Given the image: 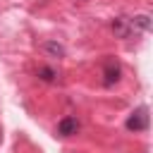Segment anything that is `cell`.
I'll return each mask as SVG.
<instances>
[{"label":"cell","instance_id":"obj_1","mask_svg":"<svg viewBox=\"0 0 153 153\" xmlns=\"http://www.w3.org/2000/svg\"><path fill=\"white\" fill-rule=\"evenodd\" d=\"M127 129L129 131H146L148 129V108L141 105L127 117Z\"/></svg>","mask_w":153,"mask_h":153},{"label":"cell","instance_id":"obj_2","mask_svg":"<svg viewBox=\"0 0 153 153\" xmlns=\"http://www.w3.org/2000/svg\"><path fill=\"white\" fill-rule=\"evenodd\" d=\"M120 76H122L120 62H117L115 57H108V60L103 62V84H105V86H112V84L120 81Z\"/></svg>","mask_w":153,"mask_h":153},{"label":"cell","instance_id":"obj_3","mask_svg":"<svg viewBox=\"0 0 153 153\" xmlns=\"http://www.w3.org/2000/svg\"><path fill=\"white\" fill-rule=\"evenodd\" d=\"M112 31H115L117 38H131V36H134L131 19H129V17H117V19H112Z\"/></svg>","mask_w":153,"mask_h":153},{"label":"cell","instance_id":"obj_4","mask_svg":"<svg viewBox=\"0 0 153 153\" xmlns=\"http://www.w3.org/2000/svg\"><path fill=\"white\" fill-rule=\"evenodd\" d=\"M79 131V120L76 117H62L57 122V134L60 136H74Z\"/></svg>","mask_w":153,"mask_h":153},{"label":"cell","instance_id":"obj_5","mask_svg":"<svg viewBox=\"0 0 153 153\" xmlns=\"http://www.w3.org/2000/svg\"><path fill=\"white\" fill-rule=\"evenodd\" d=\"M43 53H48L50 57H65V45L57 41H45L43 43Z\"/></svg>","mask_w":153,"mask_h":153},{"label":"cell","instance_id":"obj_6","mask_svg":"<svg viewBox=\"0 0 153 153\" xmlns=\"http://www.w3.org/2000/svg\"><path fill=\"white\" fill-rule=\"evenodd\" d=\"M131 26H134V31H148L151 29V17L148 14H136V17H131Z\"/></svg>","mask_w":153,"mask_h":153},{"label":"cell","instance_id":"obj_7","mask_svg":"<svg viewBox=\"0 0 153 153\" xmlns=\"http://www.w3.org/2000/svg\"><path fill=\"white\" fill-rule=\"evenodd\" d=\"M55 76H57V72L53 67H41L38 69V79L41 81H55Z\"/></svg>","mask_w":153,"mask_h":153}]
</instances>
